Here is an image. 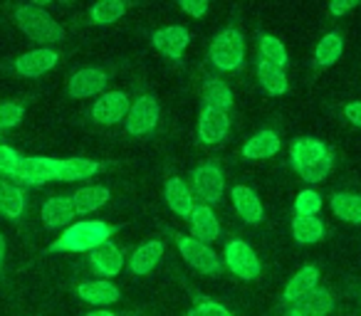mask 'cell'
Segmentation results:
<instances>
[{
    "label": "cell",
    "mask_w": 361,
    "mask_h": 316,
    "mask_svg": "<svg viewBox=\"0 0 361 316\" xmlns=\"http://www.w3.org/2000/svg\"><path fill=\"white\" fill-rule=\"evenodd\" d=\"M260 52H262V60H265V62H270V65L282 67V70H285V65H287V50H285V45H282V42L277 40V37L262 35L260 37Z\"/></svg>",
    "instance_id": "cell-34"
},
{
    "label": "cell",
    "mask_w": 361,
    "mask_h": 316,
    "mask_svg": "<svg viewBox=\"0 0 361 316\" xmlns=\"http://www.w3.org/2000/svg\"><path fill=\"white\" fill-rule=\"evenodd\" d=\"M106 72L97 70V67H85V70L75 72L70 77V96L75 99H87V96L104 94L106 87Z\"/></svg>",
    "instance_id": "cell-12"
},
{
    "label": "cell",
    "mask_w": 361,
    "mask_h": 316,
    "mask_svg": "<svg viewBox=\"0 0 361 316\" xmlns=\"http://www.w3.org/2000/svg\"><path fill=\"white\" fill-rule=\"evenodd\" d=\"M20 158L23 156L18 153L13 146L0 144V173H3V176H13L16 168H18V163H20Z\"/></svg>",
    "instance_id": "cell-37"
},
{
    "label": "cell",
    "mask_w": 361,
    "mask_h": 316,
    "mask_svg": "<svg viewBox=\"0 0 361 316\" xmlns=\"http://www.w3.org/2000/svg\"><path fill=\"white\" fill-rule=\"evenodd\" d=\"M176 245L180 250V257L203 274H218L221 272V255L206 242H198L196 237H176Z\"/></svg>",
    "instance_id": "cell-6"
},
{
    "label": "cell",
    "mask_w": 361,
    "mask_h": 316,
    "mask_svg": "<svg viewBox=\"0 0 361 316\" xmlns=\"http://www.w3.org/2000/svg\"><path fill=\"white\" fill-rule=\"evenodd\" d=\"M341 52H344V40H341L339 32H326L324 37L319 40L314 50V62L317 67H331L339 62Z\"/></svg>",
    "instance_id": "cell-30"
},
{
    "label": "cell",
    "mask_w": 361,
    "mask_h": 316,
    "mask_svg": "<svg viewBox=\"0 0 361 316\" xmlns=\"http://www.w3.org/2000/svg\"><path fill=\"white\" fill-rule=\"evenodd\" d=\"M292 235L300 245H314L324 237V225L319 217H302L297 215L292 220Z\"/></svg>",
    "instance_id": "cell-32"
},
{
    "label": "cell",
    "mask_w": 361,
    "mask_h": 316,
    "mask_svg": "<svg viewBox=\"0 0 361 316\" xmlns=\"http://www.w3.org/2000/svg\"><path fill=\"white\" fill-rule=\"evenodd\" d=\"M159 116H161V109H159V101L154 96H141L136 99L134 104L129 106V114H126L124 124H126V131L134 136H144V134H151L159 124Z\"/></svg>",
    "instance_id": "cell-8"
},
{
    "label": "cell",
    "mask_w": 361,
    "mask_h": 316,
    "mask_svg": "<svg viewBox=\"0 0 361 316\" xmlns=\"http://www.w3.org/2000/svg\"><path fill=\"white\" fill-rule=\"evenodd\" d=\"M295 210H297V215H302V217H314V215H319V210H322V196L317 191H312V188H307V191H302L300 196L295 198Z\"/></svg>",
    "instance_id": "cell-35"
},
{
    "label": "cell",
    "mask_w": 361,
    "mask_h": 316,
    "mask_svg": "<svg viewBox=\"0 0 361 316\" xmlns=\"http://www.w3.org/2000/svg\"><path fill=\"white\" fill-rule=\"evenodd\" d=\"M114 235V227L109 222L102 220H82L70 225L62 237H57L50 245L52 252H94L97 247H102L104 242H109V237Z\"/></svg>",
    "instance_id": "cell-2"
},
{
    "label": "cell",
    "mask_w": 361,
    "mask_h": 316,
    "mask_svg": "<svg viewBox=\"0 0 361 316\" xmlns=\"http://www.w3.org/2000/svg\"><path fill=\"white\" fill-rule=\"evenodd\" d=\"M257 80H260L262 89L272 96H280L290 89V82H287V77H285V70L270 65V62H265V60L257 62Z\"/></svg>",
    "instance_id": "cell-28"
},
{
    "label": "cell",
    "mask_w": 361,
    "mask_h": 316,
    "mask_svg": "<svg viewBox=\"0 0 361 316\" xmlns=\"http://www.w3.org/2000/svg\"><path fill=\"white\" fill-rule=\"evenodd\" d=\"M77 294H80L82 301H87V304H92V306H106V304L119 301V289H116L109 279L82 282V284L77 286Z\"/></svg>",
    "instance_id": "cell-21"
},
{
    "label": "cell",
    "mask_w": 361,
    "mask_h": 316,
    "mask_svg": "<svg viewBox=\"0 0 361 316\" xmlns=\"http://www.w3.org/2000/svg\"><path fill=\"white\" fill-rule=\"evenodd\" d=\"M317 284H319V270H317L314 265H307V267H302V270L297 272L290 282H287L282 299H285L287 304H295V301H300L302 296L312 294V291L317 289Z\"/></svg>",
    "instance_id": "cell-22"
},
{
    "label": "cell",
    "mask_w": 361,
    "mask_h": 316,
    "mask_svg": "<svg viewBox=\"0 0 361 316\" xmlns=\"http://www.w3.org/2000/svg\"><path fill=\"white\" fill-rule=\"evenodd\" d=\"M280 153V136L272 129H262L257 131L252 139H247V144L243 146V156L247 161H265L272 156Z\"/></svg>",
    "instance_id": "cell-19"
},
{
    "label": "cell",
    "mask_w": 361,
    "mask_h": 316,
    "mask_svg": "<svg viewBox=\"0 0 361 316\" xmlns=\"http://www.w3.org/2000/svg\"><path fill=\"white\" fill-rule=\"evenodd\" d=\"M334 306V299L326 289H314L312 294L302 296L300 301L290 304L287 316H326Z\"/></svg>",
    "instance_id": "cell-20"
},
{
    "label": "cell",
    "mask_w": 361,
    "mask_h": 316,
    "mask_svg": "<svg viewBox=\"0 0 361 316\" xmlns=\"http://www.w3.org/2000/svg\"><path fill=\"white\" fill-rule=\"evenodd\" d=\"M178 8L191 18H203L211 11V3H206V0H180Z\"/></svg>",
    "instance_id": "cell-39"
},
{
    "label": "cell",
    "mask_w": 361,
    "mask_h": 316,
    "mask_svg": "<svg viewBox=\"0 0 361 316\" xmlns=\"http://www.w3.org/2000/svg\"><path fill=\"white\" fill-rule=\"evenodd\" d=\"M245 60V40L243 32L235 27L218 32L216 40L211 42V62L221 72H235Z\"/></svg>",
    "instance_id": "cell-4"
},
{
    "label": "cell",
    "mask_w": 361,
    "mask_h": 316,
    "mask_svg": "<svg viewBox=\"0 0 361 316\" xmlns=\"http://www.w3.org/2000/svg\"><path fill=\"white\" fill-rule=\"evenodd\" d=\"M228 129H231V119H228L226 111L203 106L201 114H198V139H201V144H221L228 136Z\"/></svg>",
    "instance_id": "cell-11"
},
{
    "label": "cell",
    "mask_w": 361,
    "mask_h": 316,
    "mask_svg": "<svg viewBox=\"0 0 361 316\" xmlns=\"http://www.w3.org/2000/svg\"><path fill=\"white\" fill-rule=\"evenodd\" d=\"M203 101H206L208 109H216V111H231L233 106V91L231 87L226 84L223 80H208L203 84Z\"/></svg>",
    "instance_id": "cell-29"
},
{
    "label": "cell",
    "mask_w": 361,
    "mask_h": 316,
    "mask_svg": "<svg viewBox=\"0 0 361 316\" xmlns=\"http://www.w3.org/2000/svg\"><path fill=\"white\" fill-rule=\"evenodd\" d=\"M164 198L178 217H188L193 213V208H196V198H193L191 186L186 181H180V178H169L166 181Z\"/></svg>",
    "instance_id": "cell-17"
},
{
    "label": "cell",
    "mask_w": 361,
    "mask_h": 316,
    "mask_svg": "<svg viewBox=\"0 0 361 316\" xmlns=\"http://www.w3.org/2000/svg\"><path fill=\"white\" fill-rule=\"evenodd\" d=\"M25 116V106L18 101H0V129H13Z\"/></svg>",
    "instance_id": "cell-36"
},
{
    "label": "cell",
    "mask_w": 361,
    "mask_h": 316,
    "mask_svg": "<svg viewBox=\"0 0 361 316\" xmlns=\"http://www.w3.org/2000/svg\"><path fill=\"white\" fill-rule=\"evenodd\" d=\"M223 257H226L228 270H231L235 277H240V279L252 282V279H257V277H260L262 265H260V260H257L255 250H252L247 242L231 240L226 245V252H223Z\"/></svg>",
    "instance_id": "cell-7"
},
{
    "label": "cell",
    "mask_w": 361,
    "mask_h": 316,
    "mask_svg": "<svg viewBox=\"0 0 361 316\" xmlns=\"http://www.w3.org/2000/svg\"><path fill=\"white\" fill-rule=\"evenodd\" d=\"M186 316H233L231 311L226 309L223 304H218V301L213 299H203L198 306H193L191 311H188Z\"/></svg>",
    "instance_id": "cell-38"
},
{
    "label": "cell",
    "mask_w": 361,
    "mask_h": 316,
    "mask_svg": "<svg viewBox=\"0 0 361 316\" xmlns=\"http://www.w3.org/2000/svg\"><path fill=\"white\" fill-rule=\"evenodd\" d=\"M126 3L121 0H102L97 6H92L90 15H92V23L94 25H111V23L121 20V15L126 13Z\"/></svg>",
    "instance_id": "cell-33"
},
{
    "label": "cell",
    "mask_w": 361,
    "mask_h": 316,
    "mask_svg": "<svg viewBox=\"0 0 361 316\" xmlns=\"http://www.w3.org/2000/svg\"><path fill=\"white\" fill-rule=\"evenodd\" d=\"M57 171H60V158H47V156H23L18 163L16 178L23 186H42V183L57 181Z\"/></svg>",
    "instance_id": "cell-5"
},
{
    "label": "cell",
    "mask_w": 361,
    "mask_h": 316,
    "mask_svg": "<svg viewBox=\"0 0 361 316\" xmlns=\"http://www.w3.org/2000/svg\"><path fill=\"white\" fill-rule=\"evenodd\" d=\"M344 116L351 124L361 129V101H349V104L344 106Z\"/></svg>",
    "instance_id": "cell-40"
},
{
    "label": "cell",
    "mask_w": 361,
    "mask_h": 316,
    "mask_svg": "<svg viewBox=\"0 0 361 316\" xmlns=\"http://www.w3.org/2000/svg\"><path fill=\"white\" fill-rule=\"evenodd\" d=\"M25 210V191L16 183H8L0 178V215L18 220Z\"/></svg>",
    "instance_id": "cell-26"
},
{
    "label": "cell",
    "mask_w": 361,
    "mask_h": 316,
    "mask_svg": "<svg viewBox=\"0 0 361 316\" xmlns=\"http://www.w3.org/2000/svg\"><path fill=\"white\" fill-rule=\"evenodd\" d=\"M290 158L302 181L322 183L331 171V151L319 139H297L290 148Z\"/></svg>",
    "instance_id": "cell-1"
},
{
    "label": "cell",
    "mask_w": 361,
    "mask_h": 316,
    "mask_svg": "<svg viewBox=\"0 0 361 316\" xmlns=\"http://www.w3.org/2000/svg\"><path fill=\"white\" fill-rule=\"evenodd\" d=\"M231 198H233V206H235L238 215H240L243 220L250 222V225L262 222L265 208H262V203H260V196H257L250 186H235L231 193Z\"/></svg>",
    "instance_id": "cell-18"
},
{
    "label": "cell",
    "mask_w": 361,
    "mask_h": 316,
    "mask_svg": "<svg viewBox=\"0 0 361 316\" xmlns=\"http://www.w3.org/2000/svg\"><path fill=\"white\" fill-rule=\"evenodd\" d=\"M356 8V3H341V0H334V3H329V13L331 15H344V13H349V11H354Z\"/></svg>",
    "instance_id": "cell-41"
},
{
    "label": "cell",
    "mask_w": 361,
    "mask_h": 316,
    "mask_svg": "<svg viewBox=\"0 0 361 316\" xmlns=\"http://www.w3.org/2000/svg\"><path fill=\"white\" fill-rule=\"evenodd\" d=\"M161 257H164V242H159V240L144 242V245L136 247L134 255H131L129 270L134 272L136 277L151 274V272H154L156 267H159Z\"/></svg>",
    "instance_id": "cell-23"
},
{
    "label": "cell",
    "mask_w": 361,
    "mask_h": 316,
    "mask_svg": "<svg viewBox=\"0 0 361 316\" xmlns=\"http://www.w3.org/2000/svg\"><path fill=\"white\" fill-rule=\"evenodd\" d=\"M331 210L344 222L361 225V196H356V193H336L331 198Z\"/></svg>",
    "instance_id": "cell-31"
},
{
    "label": "cell",
    "mask_w": 361,
    "mask_h": 316,
    "mask_svg": "<svg viewBox=\"0 0 361 316\" xmlns=\"http://www.w3.org/2000/svg\"><path fill=\"white\" fill-rule=\"evenodd\" d=\"M3 260H6V237L0 235V267H3Z\"/></svg>",
    "instance_id": "cell-42"
},
{
    "label": "cell",
    "mask_w": 361,
    "mask_h": 316,
    "mask_svg": "<svg viewBox=\"0 0 361 316\" xmlns=\"http://www.w3.org/2000/svg\"><path fill=\"white\" fill-rule=\"evenodd\" d=\"M99 171V163L90 161V158H60V171H57V181L75 183L92 178Z\"/></svg>",
    "instance_id": "cell-27"
},
{
    "label": "cell",
    "mask_w": 361,
    "mask_h": 316,
    "mask_svg": "<svg viewBox=\"0 0 361 316\" xmlns=\"http://www.w3.org/2000/svg\"><path fill=\"white\" fill-rule=\"evenodd\" d=\"M85 316H116V314H111V311H106V309H97V311H90V314H85Z\"/></svg>",
    "instance_id": "cell-43"
},
{
    "label": "cell",
    "mask_w": 361,
    "mask_h": 316,
    "mask_svg": "<svg viewBox=\"0 0 361 316\" xmlns=\"http://www.w3.org/2000/svg\"><path fill=\"white\" fill-rule=\"evenodd\" d=\"M223 188H226V178H223L221 168L213 163H203L193 171V193L206 201V206L218 203L223 198Z\"/></svg>",
    "instance_id": "cell-10"
},
{
    "label": "cell",
    "mask_w": 361,
    "mask_h": 316,
    "mask_svg": "<svg viewBox=\"0 0 361 316\" xmlns=\"http://www.w3.org/2000/svg\"><path fill=\"white\" fill-rule=\"evenodd\" d=\"M188 225H191V235L196 237L198 242H206L208 245V242L221 237V222H218L213 208L206 206V203L193 208V213L188 215Z\"/></svg>",
    "instance_id": "cell-14"
},
{
    "label": "cell",
    "mask_w": 361,
    "mask_h": 316,
    "mask_svg": "<svg viewBox=\"0 0 361 316\" xmlns=\"http://www.w3.org/2000/svg\"><path fill=\"white\" fill-rule=\"evenodd\" d=\"M90 262L102 277H116L121 272V267H124V255H121L116 245L104 242V245L92 252Z\"/></svg>",
    "instance_id": "cell-24"
},
{
    "label": "cell",
    "mask_w": 361,
    "mask_h": 316,
    "mask_svg": "<svg viewBox=\"0 0 361 316\" xmlns=\"http://www.w3.org/2000/svg\"><path fill=\"white\" fill-rule=\"evenodd\" d=\"M151 40H154V47L159 52H164L171 60H178L188 47V42H191V32L183 25H169L164 30H156Z\"/></svg>",
    "instance_id": "cell-13"
},
{
    "label": "cell",
    "mask_w": 361,
    "mask_h": 316,
    "mask_svg": "<svg viewBox=\"0 0 361 316\" xmlns=\"http://www.w3.org/2000/svg\"><path fill=\"white\" fill-rule=\"evenodd\" d=\"M75 203L72 196H52L47 198V203L42 206V225L47 230H60V227L70 225L75 217Z\"/></svg>",
    "instance_id": "cell-16"
},
{
    "label": "cell",
    "mask_w": 361,
    "mask_h": 316,
    "mask_svg": "<svg viewBox=\"0 0 361 316\" xmlns=\"http://www.w3.org/2000/svg\"><path fill=\"white\" fill-rule=\"evenodd\" d=\"M57 52L50 50V47H40V50H30L25 55H20L16 60V70L20 72L23 77H42L45 72H50L52 67L57 65Z\"/></svg>",
    "instance_id": "cell-15"
},
{
    "label": "cell",
    "mask_w": 361,
    "mask_h": 316,
    "mask_svg": "<svg viewBox=\"0 0 361 316\" xmlns=\"http://www.w3.org/2000/svg\"><path fill=\"white\" fill-rule=\"evenodd\" d=\"M129 106H131L129 96L124 91H104L94 101V106H92V116H94L97 124L111 126V124H119L121 119H126Z\"/></svg>",
    "instance_id": "cell-9"
},
{
    "label": "cell",
    "mask_w": 361,
    "mask_h": 316,
    "mask_svg": "<svg viewBox=\"0 0 361 316\" xmlns=\"http://www.w3.org/2000/svg\"><path fill=\"white\" fill-rule=\"evenodd\" d=\"M111 198L109 188L104 186H85L72 196V203H75V213L77 215H90V213L99 210L102 206H106Z\"/></svg>",
    "instance_id": "cell-25"
},
{
    "label": "cell",
    "mask_w": 361,
    "mask_h": 316,
    "mask_svg": "<svg viewBox=\"0 0 361 316\" xmlns=\"http://www.w3.org/2000/svg\"><path fill=\"white\" fill-rule=\"evenodd\" d=\"M18 27L25 32L30 40L40 42V45H50V42H60L65 37V30L57 25V20L45 11L40 3H25L16 11Z\"/></svg>",
    "instance_id": "cell-3"
}]
</instances>
